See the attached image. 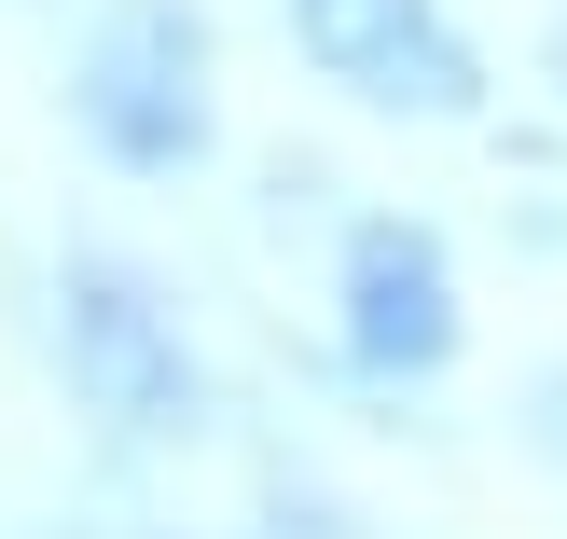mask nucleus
<instances>
[{"instance_id":"obj_1","label":"nucleus","mask_w":567,"mask_h":539,"mask_svg":"<svg viewBox=\"0 0 567 539\" xmlns=\"http://www.w3.org/2000/svg\"><path fill=\"white\" fill-rule=\"evenodd\" d=\"M70 125L125 180L208 166V138H221V111H208V14L194 0H111L83 28V55H70Z\"/></svg>"},{"instance_id":"obj_2","label":"nucleus","mask_w":567,"mask_h":539,"mask_svg":"<svg viewBox=\"0 0 567 539\" xmlns=\"http://www.w3.org/2000/svg\"><path fill=\"white\" fill-rule=\"evenodd\" d=\"M55 374H70V402L97 415V429H125V443H166V429L208 415V374H194L166 291L125 263V249H70V263H55Z\"/></svg>"},{"instance_id":"obj_3","label":"nucleus","mask_w":567,"mask_h":539,"mask_svg":"<svg viewBox=\"0 0 567 539\" xmlns=\"http://www.w3.org/2000/svg\"><path fill=\"white\" fill-rule=\"evenodd\" d=\"M291 42L360 111H402V125H471L485 111V55L443 0H291Z\"/></svg>"},{"instance_id":"obj_4","label":"nucleus","mask_w":567,"mask_h":539,"mask_svg":"<svg viewBox=\"0 0 567 539\" xmlns=\"http://www.w3.org/2000/svg\"><path fill=\"white\" fill-rule=\"evenodd\" d=\"M332 332H347V360L374 387H430L443 360H457V332H471L457 249H443L430 221H402V208L347 221V249H332Z\"/></svg>"},{"instance_id":"obj_5","label":"nucleus","mask_w":567,"mask_h":539,"mask_svg":"<svg viewBox=\"0 0 567 539\" xmlns=\"http://www.w3.org/2000/svg\"><path fill=\"white\" fill-rule=\"evenodd\" d=\"M526 443H540V457L567 470V360H554V374H540V387H526Z\"/></svg>"},{"instance_id":"obj_6","label":"nucleus","mask_w":567,"mask_h":539,"mask_svg":"<svg viewBox=\"0 0 567 539\" xmlns=\"http://www.w3.org/2000/svg\"><path fill=\"white\" fill-rule=\"evenodd\" d=\"M554 83H567V28H554Z\"/></svg>"}]
</instances>
